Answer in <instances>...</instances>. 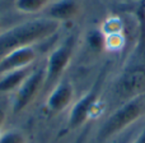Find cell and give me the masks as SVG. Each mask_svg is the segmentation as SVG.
I'll list each match as a JSON object with an SVG mask.
<instances>
[{
  "label": "cell",
  "instance_id": "1",
  "mask_svg": "<svg viewBox=\"0 0 145 143\" xmlns=\"http://www.w3.org/2000/svg\"><path fill=\"white\" fill-rule=\"evenodd\" d=\"M60 22L51 18L35 19L14 26L0 35V56L20 47L32 46L38 41L46 40L57 32Z\"/></svg>",
  "mask_w": 145,
  "mask_h": 143
},
{
  "label": "cell",
  "instance_id": "2",
  "mask_svg": "<svg viewBox=\"0 0 145 143\" xmlns=\"http://www.w3.org/2000/svg\"><path fill=\"white\" fill-rule=\"evenodd\" d=\"M145 113V101L143 95L133 97L116 109L102 124L97 134V142L103 143L117 134L129 130L134 123L139 120Z\"/></svg>",
  "mask_w": 145,
  "mask_h": 143
},
{
  "label": "cell",
  "instance_id": "3",
  "mask_svg": "<svg viewBox=\"0 0 145 143\" xmlns=\"http://www.w3.org/2000/svg\"><path fill=\"white\" fill-rule=\"evenodd\" d=\"M74 49H75V36L71 35L50 54L45 68L46 75H45V86H43L45 91L52 90L54 86L60 82L61 75L64 74L68 65L70 64L72 54H74Z\"/></svg>",
  "mask_w": 145,
  "mask_h": 143
},
{
  "label": "cell",
  "instance_id": "4",
  "mask_svg": "<svg viewBox=\"0 0 145 143\" xmlns=\"http://www.w3.org/2000/svg\"><path fill=\"white\" fill-rule=\"evenodd\" d=\"M102 75H99L97 82L93 84V87L85 93L83 97H80L76 102L72 105L68 118V129H78L82 125H84L90 118L93 110L95 109L101 95V86H102Z\"/></svg>",
  "mask_w": 145,
  "mask_h": 143
},
{
  "label": "cell",
  "instance_id": "5",
  "mask_svg": "<svg viewBox=\"0 0 145 143\" xmlns=\"http://www.w3.org/2000/svg\"><path fill=\"white\" fill-rule=\"evenodd\" d=\"M45 68L37 69L32 72L28 78L20 84V87L14 92L12 103V111L14 114H19L28 107L33 102L41 90H43L45 86Z\"/></svg>",
  "mask_w": 145,
  "mask_h": 143
},
{
  "label": "cell",
  "instance_id": "6",
  "mask_svg": "<svg viewBox=\"0 0 145 143\" xmlns=\"http://www.w3.org/2000/svg\"><path fill=\"white\" fill-rule=\"evenodd\" d=\"M74 100V87L69 80H60L52 87L47 100L46 109L52 114H60L69 107Z\"/></svg>",
  "mask_w": 145,
  "mask_h": 143
},
{
  "label": "cell",
  "instance_id": "7",
  "mask_svg": "<svg viewBox=\"0 0 145 143\" xmlns=\"http://www.w3.org/2000/svg\"><path fill=\"white\" fill-rule=\"evenodd\" d=\"M36 59V51L32 46L20 47L5 54L0 59V75L22 68H27Z\"/></svg>",
  "mask_w": 145,
  "mask_h": 143
},
{
  "label": "cell",
  "instance_id": "8",
  "mask_svg": "<svg viewBox=\"0 0 145 143\" xmlns=\"http://www.w3.org/2000/svg\"><path fill=\"white\" fill-rule=\"evenodd\" d=\"M79 10L80 8L76 0H57L50 5L47 15L51 19L61 23L72 19L79 13Z\"/></svg>",
  "mask_w": 145,
  "mask_h": 143
},
{
  "label": "cell",
  "instance_id": "9",
  "mask_svg": "<svg viewBox=\"0 0 145 143\" xmlns=\"http://www.w3.org/2000/svg\"><path fill=\"white\" fill-rule=\"evenodd\" d=\"M31 73L32 72L27 67V68H22L18 69V71H13L0 75V92H15L20 87V84L28 78V75Z\"/></svg>",
  "mask_w": 145,
  "mask_h": 143
},
{
  "label": "cell",
  "instance_id": "10",
  "mask_svg": "<svg viewBox=\"0 0 145 143\" xmlns=\"http://www.w3.org/2000/svg\"><path fill=\"white\" fill-rule=\"evenodd\" d=\"M51 0H15V9L20 13L33 14L42 10Z\"/></svg>",
  "mask_w": 145,
  "mask_h": 143
},
{
  "label": "cell",
  "instance_id": "11",
  "mask_svg": "<svg viewBox=\"0 0 145 143\" xmlns=\"http://www.w3.org/2000/svg\"><path fill=\"white\" fill-rule=\"evenodd\" d=\"M125 45V37L122 32L112 33V35L105 36V47L111 51H118Z\"/></svg>",
  "mask_w": 145,
  "mask_h": 143
},
{
  "label": "cell",
  "instance_id": "12",
  "mask_svg": "<svg viewBox=\"0 0 145 143\" xmlns=\"http://www.w3.org/2000/svg\"><path fill=\"white\" fill-rule=\"evenodd\" d=\"M0 143H27L25 136L19 130H8L3 132L0 136Z\"/></svg>",
  "mask_w": 145,
  "mask_h": 143
},
{
  "label": "cell",
  "instance_id": "13",
  "mask_svg": "<svg viewBox=\"0 0 145 143\" xmlns=\"http://www.w3.org/2000/svg\"><path fill=\"white\" fill-rule=\"evenodd\" d=\"M101 32L103 33V36L112 35V33H118L122 32V23L117 18H112V19H107L103 24V28Z\"/></svg>",
  "mask_w": 145,
  "mask_h": 143
},
{
  "label": "cell",
  "instance_id": "14",
  "mask_svg": "<svg viewBox=\"0 0 145 143\" xmlns=\"http://www.w3.org/2000/svg\"><path fill=\"white\" fill-rule=\"evenodd\" d=\"M133 139H134V134H131V133H127V134L123 133L122 137H120L117 141H115V142H112V143H131Z\"/></svg>",
  "mask_w": 145,
  "mask_h": 143
},
{
  "label": "cell",
  "instance_id": "15",
  "mask_svg": "<svg viewBox=\"0 0 145 143\" xmlns=\"http://www.w3.org/2000/svg\"><path fill=\"white\" fill-rule=\"evenodd\" d=\"M131 143H145V127L140 130V133L136 137H134V139L131 141Z\"/></svg>",
  "mask_w": 145,
  "mask_h": 143
},
{
  "label": "cell",
  "instance_id": "16",
  "mask_svg": "<svg viewBox=\"0 0 145 143\" xmlns=\"http://www.w3.org/2000/svg\"><path fill=\"white\" fill-rule=\"evenodd\" d=\"M4 123H5V113L3 109H0V136L3 134L1 129H3V127H4Z\"/></svg>",
  "mask_w": 145,
  "mask_h": 143
},
{
  "label": "cell",
  "instance_id": "17",
  "mask_svg": "<svg viewBox=\"0 0 145 143\" xmlns=\"http://www.w3.org/2000/svg\"><path fill=\"white\" fill-rule=\"evenodd\" d=\"M88 130H89V128H87V129H85V130L83 132V133L80 134L79 137H78V138H76V141H75L74 143H83V142H84V141H85V137H87Z\"/></svg>",
  "mask_w": 145,
  "mask_h": 143
},
{
  "label": "cell",
  "instance_id": "18",
  "mask_svg": "<svg viewBox=\"0 0 145 143\" xmlns=\"http://www.w3.org/2000/svg\"><path fill=\"white\" fill-rule=\"evenodd\" d=\"M0 28H1V23H0Z\"/></svg>",
  "mask_w": 145,
  "mask_h": 143
}]
</instances>
